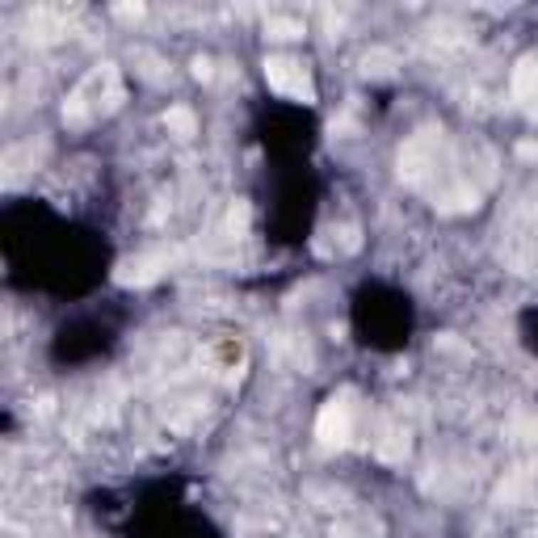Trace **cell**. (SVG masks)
I'll use <instances>...</instances> for the list:
<instances>
[{"mask_svg":"<svg viewBox=\"0 0 538 538\" xmlns=\"http://www.w3.org/2000/svg\"><path fill=\"white\" fill-rule=\"evenodd\" d=\"M164 122H169L173 131H181V134H189V131H194V118H189L185 110H169V118H164Z\"/></svg>","mask_w":538,"mask_h":538,"instance_id":"obj_2","label":"cell"},{"mask_svg":"<svg viewBox=\"0 0 538 538\" xmlns=\"http://www.w3.org/2000/svg\"><path fill=\"white\" fill-rule=\"evenodd\" d=\"M320 433H324V442H341V438H345V408H337V400H332V408L324 412Z\"/></svg>","mask_w":538,"mask_h":538,"instance_id":"obj_1","label":"cell"}]
</instances>
